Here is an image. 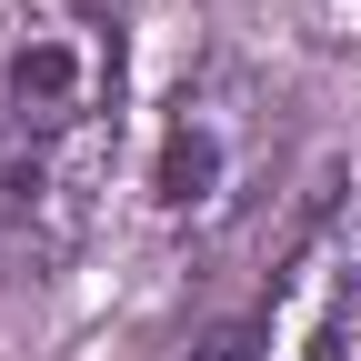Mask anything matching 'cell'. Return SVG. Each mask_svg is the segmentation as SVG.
<instances>
[{
  "mask_svg": "<svg viewBox=\"0 0 361 361\" xmlns=\"http://www.w3.org/2000/svg\"><path fill=\"white\" fill-rule=\"evenodd\" d=\"M180 361H271V351H261V322H211Z\"/></svg>",
  "mask_w": 361,
  "mask_h": 361,
  "instance_id": "obj_3",
  "label": "cell"
},
{
  "mask_svg": "<svg viewBox=\"0 0 361 361\" xmlns=\"http://www.w3.org/2000/svg\"><path fill=\"white\" fill-rule=\"evenodd\" d=\"M271 161H281V101L271 80L241 61H201L180 71V90L161 101L151 130V221L161 231H231V221L271 191Z\"/></svg>",
  "mask_w": 361,
  "mask_h": 361,
  "instance_id": "obj_2",
  "label": "cell"
},
{
  "mask_svg": "<svg viewBox=\"0 0 361 361\" xmlns=\"http://www.w3.org/2000/svg\"><path fill=\"white\" fill-rule=\"evenodd\" d=\"M130 141L121 0H0V251L61 271Z\"/></svg>",
  "mask_w": 361,
  "mask_h": 361,
  "instance_id": "obj_1",
  "label": "cell"
}]
</instances>
